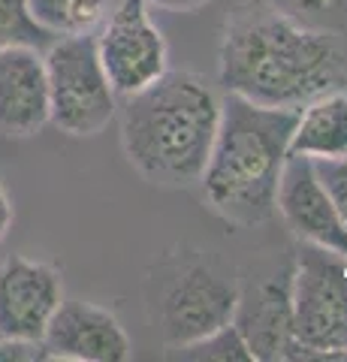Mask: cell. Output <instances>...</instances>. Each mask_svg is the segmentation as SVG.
Returning <instances> with one entry per match:
<instances>
[{"label":"cell","mask_w":347,"mask_h":362,"mask_svg":"<svg viewBox=\"0 0 347 362\" xmlns=\"http://www.w3.org/2000/svg\"><path fill=\"white\" fill-rule=\"evenodd\" d=\"M218 82L257 106L299 109L347 85L341 37L317 33L278 16L263 0L239 4L223 21Z\"/></svg>","instance_id":"6da1fadb"},{"label":"cell","mask_w":347,"mask_h":362,"mask_svg":"<svg viewBox=\"0 0 347 362\" xmlns=\"http://www.w3.org/2000/svg\"><path fill=\"white\" fill-rule=\"evenodd\" d=\"M121 148L154 187L199 185L220 124V97L194 70H166L158 82L124 97Z\"/></svg>","instance_id":"7a4b0ae2"},{"label":"cell","mask_w":347,"mask_h":362,"mask_svg":"<svg viewBox=\"0 0 347 362\" xmlns=\"http://www.w3.org/2000/svg\"><path fill=\"white\" fill-rule=\"evenodd\" d=\"M296 109L220 100V124L206 173L199 178L206 206L233 226H263L275 218L278 178L290 157Z\"/></svg>","instance_id":"3957f363"},{"label":"cell","mask_w":347,"mask_h":362,"mask_svg":"<svg viewBox=\"0 0 347 362\" xmlns=\"http://www.w3.org/2000/svg\"><path fill=\"white\" fill-rule=\"evenodd\" d=\"M242 284L223 259L208 251H166L145 275V314L166 350L211 335L233 323Z\"/></svg>","instance_id":"277c9868"},{"label":"cell","mask_w":347,"mask_h":362,"mask_svg":"<svg viewBox=\"0 0 347 362\" xmlns=\"http://www.w3.org/2000/svg\"><path fill=\"white\" fill-rule=\"evenodd\" d=\"M290 359H347V259L302 245L290 266Z\"/></svg>","instance_id":"5b68a950"},{"label":"cell","mask_w":347,"mask_h":362,"mask_svg":"<svg viewBox=\"0 0 347 362\" xmlns=\"http://www.w3.org/2000/svg\"><path fill=\"white\" fill-rule=\"evenodd\" d=\"M49 124L73 139L103 133L118 112V94L100 64L94 33L58 37L46 52Z\"/></svg>","instance_id":"8992f818"},{"label":"cell","mask_w":347,"mask_h":362,"mask_svg":"<svg viewBox=\"0 0 347 362\" xmlns=\"http://www.w3.org/2000/svg\"><path fill=\"white\" fill-rule=\"evenodd\" d=\"M100 64L118 97L148 88L170 70V45L154 25L148 0H118L94 30Z\"/></svg>","instance_id":"52a82bcc"},{"label":"cell","mask_w":347,"mask_h":362,"mask_svg":"<svg viewBox=\"0 0 347 362\" xmlns=\"http://www.w3.org/2000/svg\"><path fill=\"white\" fill-rule=\"evenodd\" d=\"M64 299V278L46 259L13 254L0 263V341L16 350L40 347Z\"/></svg>","instance_id":"ba28073f"},{"label":"cell","mask_w":347,"mask_h":362,"mask_svg":"<svg viewBox=\"0 0 347 362\" xmlns=\"http://www.w3.org/2000/svg\"><path fill=\"white\" fill-rule=\"evenodd\" d=\"M275 214H281L287 230L302 245L327 247L347 259V221L320 185L311 157L290 154L278 178Z\"/></svg>","instance_id":"9c48e42d"},{"label":"cell","mask_w":347,"mask_h":362,"mask_svg":"<svg viewBox=\"0 0 347 362\" xmlns=\"http://www.w3.org/2000/svg\"><path fill=\"white\" fill-rule=\"evenodd\" d=\"M40 347L49 359L66 362H127L133 356L130 335L115 311L88 299H61Z\"/></svg>","instance_id":"30bf717a"},{"label":"cell","mask_w":347,"mask_h":362,"mask_svg":"<svg viewBox=\"0 0 347 362\" xmlns=\"http://www.w3.org/2000/svg\"><path fill=\"white\" fill-rule=\"evenodd\" d=\"M49 124V76L37 45L0 49V133L30 139Z\"/></svg>","instance_id":"8fae6325"},{"label":"cell","mask_w":347,"mask_h":362,"mask_svg":"<svg viewBox=\"0 0 347 362\" xmlns=\"http://www.w3.org/2000/svg\"><path fill=\"white\" fill-rule=\"evenodd\" d=\"M254 362H275L293 356V311H290V272L284 278L260 281L254 290L239 293L233 317Z\"/></svg>","instance_id":"7c38bea8"},{"label":"cell","mask_w":347,"mask_h":362,"mask_svg":"<svg viewBox=\"0 0 347 362\" xmlns=\"http://www.w3.org/2000/svg\"><path fill=\"white\" fill-rule=\"evenodd\" d=\"M290 154L299 157H347V94L329 90L296 109Z\"/></svg>","instance_id":"4fadbf2b"},{"label":"cell","mask_w":347,"mask_h":362,"mask_svg":"<svg viewBox=\"0 0 347 362\" xmlns=\"http://www.w3.org/2000/svg\"><path fill=\"white\" fill-rule=\"evenodd\" d=\"M33 21L49 37H76L94 33L109 16L112 0H28Z\"/></svg>","instance_id":"5bb4252c"},{"label":"cell","mask_w":347,"mask_h":362,"mask_svg":"<svg viewBox=\"0 0 347 362\" xmlns=\"http://www.w3.org/2000/svg\"><path fill=\"white\" fill-rule=\"evenodd\" d=\"M263 4L299 28L329 37L347 33V0H263Z\"/></svg>","instance_id":"9a60e30c"},{"label":"cell","mask_w":347,"mask_h":362,"mask_svg":"<svg viewBox=\"0 0 347 362\" xmlns=\"http://www.w3.org/2000/svg\"><path fill=\"white\" fill-rule=\"evenodd\" d=\"M166 356L170 359H190V362H203V359H211V362H254L251 347L245 344V338L236 329V323L220 326V329H215L206 338H199V341L170 347Z\"/></svg>","instance_id":"2e32d148"},{"label":"cell","mask_w":347,"mask_h":362,"mask_svg":"<svg viewBox=\"0 0 347 362\" xmlns=\"http://www.w3.org/2000/svg\"><path fill=\"white\" fill-rule=\"evenodd\" d=\"M37 45L49 49L54 37H49L30 16L28 0H0V49L4 45Z\"/></svg>","instance_id":"e0dca14e"},{"label":"cell","mask_w":347,"mask_h":362,"mask_svg":"<svg viewBox=\"0 0 347 362\" xmlns=\"http://www.w3.org/2000/svg\"><path fill=\"white\" fill-rule=\"evenodd\" d=\"M314 163V173L320 178V185L327 187L329 199L335 202L339 214L347 221V157H320V160H311Z\"/></svg>","instance_id":"ac0fdd59"},{"label":"cell","mask_w":347,"mask_h":362,"mask_svg":"<svg viewBox=\"0 0 347 362\" xmlns=\"http://www.w3.org/2000/svg\"><path fill=\"white\" fill-rule=\"evenodd\" d=\"M13 221H16V206H13V197L6 194L4 181H0V242L9 235L13 230Z\"/></svg>","instance_id":"d6986e66"},{"label":"cell","mask_w":347,"mask_h":362,"mask_svg":"<svg viewBox=\"0 0 347 362\" xmlns=\"http://www.w3.org/2000/svg\"><path fill=\"white\" fill-rule=\"evenodd\" d=\"M211 0H148V6L166 9V13H196V9L208 6Z\"/></svg>","instance_id":"ffe728a7"},{"label":"cell","mask_w":347,"mask_h":362,"mask_svg":"<svg viewBox=\"0 0 347 362\" xmlns=\"http://www.w3.org/2000/svg\"><path fill=\"white\" fill-rule=\"evenodd\" d=\"M13 359H21V350H16V347H9V344L0 341V362H13Z\"/></svg>","instance_id":"44dd1931"}]
</instances>
